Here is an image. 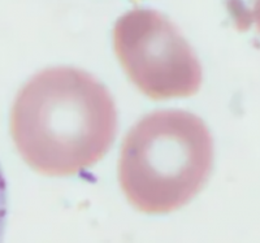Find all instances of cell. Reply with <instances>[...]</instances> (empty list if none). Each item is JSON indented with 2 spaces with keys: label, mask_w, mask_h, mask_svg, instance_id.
<instances>
[{
  "label": "cell",
  "mask_w": 260,
  "mask_h": 243,
  "mask_svg": "<svg viewBox=\"0 0 260 243\" xmlns=\"http://www.w3.org/2000/svg\"><path fill=\"white\" fill-rule=\"evenodd\" d=\"M117 131L112 95L87 72L42 71L18 91L11 134L25 163L41 175L68 177L102 160Z\"/></svg>",
  "instance_id": "cell-1"
},
{
  "label": "cell",
  "mask_w": 260,
  "mask_h": 243,
  "mask_svg": "<svg viewBox=\"0 0 260 243\" xmlns=\"http://www.w3.org/2000/svg\"><path fill=\"white\" fill-rule=\"evenodd\" d=\"M212 166L213 141L203 120L185 111H157L125 136L118 180L134 208L169 214L198 195Z\"/></svg>",
  "instance_id": "cell-2"
},
{
  "label": "cell",
  "mask_w": 260,
  "mask_h": 243,
  "mask_svg": "<svg viewBox=\"0 0 260 243\" xmlns=\"http://www.w3.org/2000/svg\"><path fill=\"white\" fill-rule=\"evenodd\" d=\"M113 48L127 78L154 100L187 98L202 85V66L173 22L152 9H133L113 27Z\"/></svg>",
  "instance_id": "cell-3"
},
{
  "label": "cell",
  "mask_w": 260,
  "mask_h": 243,
  "mask_svg": "<svg viewBox=\"0 0 260 243\" xmlns=\"http://www.w3.org/2000/svg\"><path fill=\"white\" fill-rule=\"evenodd\" d=\"M225 4L237 30L260 33V0H225Z\"/></svg>",
  "instance_id": "cell-4"
},
{
  "label": "cell",
  "mask_w": 260,
  "mask_h": 243,
  "mask_svg": "<svg viewBox=\"0 0 260 243\" xmlns=\"http://www.w3.org/2000/svg\"><path fill=\"white\" fill-rule=\"evenodd\" d=\"M7 214H8V190H7V182L3 175V169L0 166V243L3 242Z\"/></svg>",
  "instance_id": "cell-5"
}]
</instances>
